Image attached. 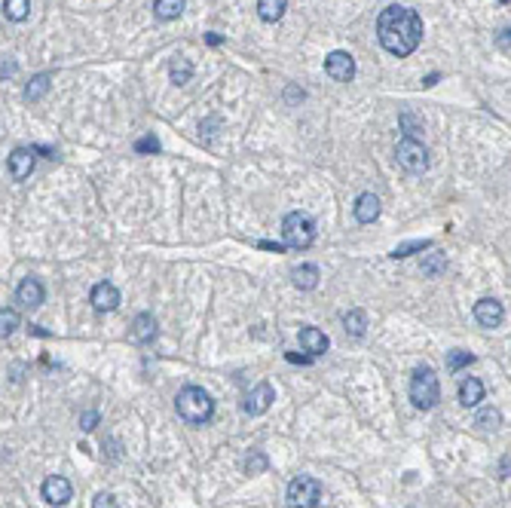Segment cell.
Listing matches in <instances>:
<instances>
[{"label": "cell", "instance_id": "1", "mask_svg": "<svg viewBox=\"0 0 511 508\" xmlns=\"http://www.w3.org/2000/svg\"><path fill=\"white\" fill-rule=\"evenodd\" d=\"M376 40L389 55L407 58L423 40V18L416 16V9L386 6L376 16Z\"/></svg>", "mask_w": 511, "mask_h": 508}, {"label": "cell", "instance_id": "2", "mask_svg": "<svg viewBox=\"0 0 511 508\" xmlns=\"http://www.w3.org/2000/svg\"><path fill=\"white\" fill-rule=\"evenodd\" d=\"M175 411L187 425H206L214 416V398L202 386H184L175 398Z\"/></svg>", "mask_w": 511, "mask_h": 508}, {"label": "cell", "instance_id": "3", "mask_svg": "<svg viewBox=\"0 0 511 508\" xmlns=\"http://www.w3.org/2000/svg\"><path fill=\"white\" fill-rule=\"evenodd\" d=\"M438 398H441V386H438V377L428 364H420L413 374H411V401L413 408L420 411H432Z\"/></svg>", "mask_w": 511, "mask_h": 508}, {"label": "cell", "instance_id": "4", "mask_svg": "<svg viewBox=\"0 0 511 508\" xmlns=\"http://www.w3.org/2000/svg\"><path fill=\"white\" fill-rule=\"evenodd\" d=\"M282 236H285V245L288 248L306 251L315 242V223H312V218L300 215V211H291V215H285V221H282Z\"/></svg>", "mask_w": 511, "mask_h": 508}, {"label": "cell", "instance_id": "5", "mask_svg": "<svg viewBox=\"0 0 511 508\" xmlns=\"http://www.w3.org/2000/svg\"><path fill=\"white\" fill-rule=\"evenodd\" d=\"M285 499H288V508H315L322 502V484L312 475H297L288 484Z\"/></svg>", "mask_w": 511, "mask_h": 508}, {"label": "cell", "instance_id": "6", "mask_svg": "<svg viewBox=\"0 0 511 508\" xmlns=\"http://www.w3.org/2000/svg\"><path fill=\"white\" fill-rule=\"evenodd\" d=\"M395 159L398 166L407 169L411 175H420V171L428 169V150L420 138H401L395 147Z\"/></svg>", "mask_w": 511, "mask_h": 508}, {"label": "cell", "instance_id": "7", "mask_svg": "<svg viewBox=\"0 0 511 508\" xmlns=\"http://www.w3.org/2000/svg\"><path fill=\"white\" fill-rule=\"evenodd\" d=\"M325 74L337 80V83H349L355 77V58L349 53H343V49H337V53L325 58Z\"/></svg>", "mask_w": 511, "mask_h": 508}, {"label": "cell", "instance_id": "8", "mask_svg": "<svg viewBox=\"0 0 511 508\" xmlns=\"http://www.w3.org/2000/svg\"><path fill=\"white\" fill-rule=\"evenodd\" d=\"M40 496L49 502V505H68L70 502V496H74V487H70L68 477H61V475H49L43 487H40Z\"/></svg>", "mask_w": 511, "mask_h": 508}, {"label": "cell", "instance_id": "9", "mask_svg": "<svg viewBox=\"0 0 511 508\" xmlns=\"http://www.w3.org/2000/svg\"><path fill=\"white\" fill-rule=\"evenodd\" d=\"M275 401V392H273V386L270 383H258L254 389L248 392V398H245L242 404V411L248 413V416H260V413H267L270 411V404Z\"/></svg>", "mask_w": 511, "mask_h": 508}, {"label": "cell", "instance_id": "10", "mask_svg": "<svg viewBox=\"0 0 511 508\" xmlns=\"http://www.w3.org/2000/svg\"><path fill=\"white\" fill-rule=\"evenodd\" d=\"M475 319H478L481 328H499L502 319H505V307L499 300H493V297H484V300L475 303Z\"/></svg>", "mask_w": 511, "mask_h": 508}, {"label": "cell", "instance_id": "11", "mask_svg": "<svg viewBox=\"0 0 511 508\" xmlns=\"http://www.w3.org/2000/svg\"><path fill=\"white\" fill-rule=\"evenodd\" d=\"M89 300H92V307H95L98 312H114L120 307V291H117L114 282H98V285L92 288Z\"/></svg>", "mask_w": 511, "mask_h": 508}, {"label": "cell", "instance_id": "12", "mask_svg": "<svg viewBox=\"0 0 511 508\" xmlns=\"http://www.w3.org/2000/svg\"><path fill=\"white\" fill-rule=\"evenodd\" d=\"M34 154L37 150L34 147H16L13 154H9V175H13L16 181H25L31 178V171H34Z\"/></svg>", "mask_w": 511, "mask_h": 508}, {"label": "cell", "instance_id": "13", "mask_svg": "<svg viewBox=\"0 0 511 508\" xmlns=\"http://www.w3.org/2000/svg\"><path fill=\"white\" fill-rule=\"evenodd\" d=\"M16 300L22 303L25 309H37L40 303H43V285H40V279L28 276V279L19 282V288H16Z\"/></svg>", "mask_w": 511, "mask_h": 508}, {"label": "cell", "instance_id": "14", "mask_svg": "<svg viewBox=\"0 0 511 508\" xmlns=\"http://www.w3.org/2000/svg\"><path fill=\"white\" fill-rule=\"evenodd\" d=\"M297 337H300V346L310 355H322V352H328V346H331V340L325 337V331L312 328V324H303Z\"/></svg>", "mask_w": 511, "mask_h": 508}, {"label": "cell", "instance_id": "15", "mask_svg": "<svg viewBox=\"0 0 511 508\" xmlns=\"http://www.w3.org/2000/svg\"><path fill=\"white\" fill-rule=\"evenodd\" d=\"M484 401V383L478 377H465L459 383V404L463 408H481Z\"/></svg>", "mask_w": 511, "mask_h": 508}, {"label": "cell", "instance_id": "16", "mask_svg": "<svg viewBox=\"0 0 511 508\" xmlns=\"http://www.w3.org/2000/svg\"><path fill=\"white\" fill-rule=\"evenodd\" d=\"M157 334H159V324H157V319H153L150 312L135 316V322H132V337H135V343H153L157 340Z\"/></svg>", "mask_w": 511, "mask_h": 508}, {"label": "cell", "instance_id": "17", "mask_svg": "<svg viewBox=\"0 0 511 508\" xmlns=\"http://www.w3.org/2000/svg\"><path fill=\"white\" fill-rule=\"evenodd\" d=\"M355 221L359 223H374L380 218V199L374 196V193H362L359 199H355Z\"/></svg>", "mask_w": 511, "mask_h": 508}, {"label": "cell", "instance_id": "18", "mask_svg": "<svg viewBox=\"0 0 511 508\" xmlns=\"http://www.w3.org/2000/svg\"><path fill=\"white\" fill-rule=\"evenodd\" d=\"M319 267L315 263H303V267H294L291 270V282H294V288H300V291H312L315 285H319Z\"/></svg>", "mask_w": 511, "mask_h": 508}, {"label": "cell", "instance_id": "19", "mask_svg": "<svg viewBox=\"0 0 511 508\" xmlns=\"http://www.w3.org/2000/svg\"><path fill=\"white\" fill-rule=\"evenodd\" d=\"M169 77H172V83L175 86H187L190 83V77H193V65H190V58H184V55H175L169 62Z\"/></svg>", "mask_w": 511, "mask_h": 508}, {"label": "cell", "instance_id": "20", "mask_svg": "<svg viewBox=\"0 0 511 508\" xmlns=\"http://www.w3.org/2000/svg\"><path fill=\"white\" fill-rule=\"evenodd\" d=\"M288 9V0H258V16L263 22H279Z\"/></svg>", "mask_w": 511, "mask_h": 508}, {"label": "cell", "instance_id": "21", "mask_svg": "<svg viewBox=\"0 0 511 508\" xmlns=\"http://www.w3.org/2000/svg\"><path fill=\"white\" fill-rule=\"evenodd\" d=\"M343 328L349 337H364V331H367V316H364V309H349L343 316Z\"/></svg>", "mask_w": 511, "mask_h": 508}, {"label": "cell", "instance_id": "22", "mask_svg": "<svg viewBox=\"0 0 511 508\" xmlns=\"http://www.w3.org/2000/svg\"><path fill=\"white\" fill-rule=\"evenodd\" d=\"M184 13V0H157L153 4V16L162 18V22H172V18H178Z\"/></svg>", "mask_w": 511, "mask_h": 508}, {"label": "cell", "instance_id": "23", "mask_svg": "<svg viewBox=\"0 0 511 508\" xmlns=\"http://www.w3.org/2000/svg\"><path fill=\"white\" fill-rule=\"evenodd\" d=\"M49 83H53V77H49V74L31 77V83L25 86V101H40V98L49 92Z\"/></svg>", "mask_w": 511, "mask_h": 508}, {"label": "cell", "instance_id": "24", "mask_svg": "<svg viewBox=\"0 0 511 508\" xmlns=\"http://www.w3.org/2000/svg\"><path fill=\"white\" fill-rule=\"evenodd\" d=\"M475 425L478 429H484V432H493V429L502 425V413H499L496 408H481L475 413Z\"/></svg>", "mask_w": 511, "mask_h": 508}, {"label": "cell", "instance_id": "25", "mask_svg": "<svg viewBox=\"0 0 511 508\" xmlns=\"http://www.w3.org/2000/svg\"><path fill=\"white\" fill-rule=\"evenodd\" d=\"M398 123H401V129L407 132V138H420V135H423V129H426L423 117H416L413 110H404V114L398 117Z\"/></svg>", "mask_w": 511, "mask_h": 508}, {"label": "cell", "instance_id": "26", "mask_svg": "<svg viewBox=\"0 0 511 508\" xmlns=\"http://www.w3.org/2000/svg\"><path fill=\"white\" fill-rule=\"evenodd\" d=\"M432 248V239H413V242H404V245H398L392 251V258L395 260H404V258H411V254H420V251H428Z\"/></svg>", "mask_w": 511, "mask_h": 508}, {"label": "cell", "instance_id": "27", "mask_svg": "<svg viewBox=\"0 0 511 508\" xmlns=\"http://www.w3.org/2000/svg\"><path fill=\"white\" fill-rule=\"evenodd\" d=\"M28 9H31V0H4V16L9 22H22V18H28Z\"/></svg>", "mask_w": 511, "mask_h": 508}, {"label": "cell", "instance_id": "28", "mask_svg": "<svg viewBox=\"0 0 511 508\" xmlns=\"http://www.w3.org/2000/svg\"><path fill=\"white\" fill-rule=\"evenodd\" d=\"M242 469H245V475H260V472L270 469V460H267V456H263L260 450H251L248 456H245Z\"/></svg>", "mask_w": 511, "mask_h": 508}, {"label": "cell", "instance_id": "29", "mask_svg": "<svg viewBox=\"0 0 511 508\" xmlns=\"http://www.w3.org/2000/svg\"><path fill=\"white\" fill-rule=\"evenodd\" d=\"M19 328V312L16 309H9V307H4L0 309V337H13V331Z\"/></svg>", "mask_w": 511, "mask_h": 508}, {"label": "cell", "instance_id": "30", "mask_svg": "<svg viewBox=\"0 0 511 508\" xmlns=\"http://www.w3.org/2000/svg\"><path fill=\"white\" fill-rule=\"evenodd\" d=\"M444 270H447V254H438V251H435V254H428V258L423 260V272H426V276H432V279L441 276Z\"/></svg>", "mask_w": 511, "mask_h": 508}, {"label": "cell", "instance_id": "31", "mask_svg": "<svg viewBox=\"0 0 511 508\" xmlns=\"http://www.w3.org/2000/svg\"><path fill=\"white\" fill-rule=\"evenodd\" d=\"M475 361V355L472 352H465V349H453V352H447V371H463L465 364H472Z\"/></svg>", "mask_w": 511, "mask_h": 508}, {"label": "cell", "instance_id": "32", "mask_svg": "<svg viewBox=\"0 0 511 508\" xmlns=\"http://www.w3.org/2000/svg\"><path fill=\"white\" fill-rule=\"evenodd\" d=\"M135 150L138 154H159V138L157 135H144L135 141Z\"/></svg>", "mask_w": 511, "mask_h": 508}, {"label": "cell", "instance_id": "33", "mask_svg": "<svg viewBox=\"0 0 511 508\" xmlns=\"http://www.w3.org/2000/svg\"><path fill=\"white\" fill-rule=\"evenodd\" d=\"M92 508H117L114 493H98L95 499H92Z\"/></svg>", "mask_w": 511, "mask_h": 508}, {"label": "cell", "instance_id": "34", "mask_svg": "<svg viewBox=\"0 0 511 508\" xmlns=\"http://www.w3.org/2000/svg\"><path fill=\"white\" fill-rule=\"evenodd\" d=\"M98 420H101V416H98V411H86L83 416H80V425H83L86 432H92V429H95V425H98Z\"/></svg>", "mask_w": 511, "mask_h": 508}, {"label": "cell", "instance_id": "35", "mask_svg": "<svg viewBox=\"0 0 511 508\" xmlns=\"http://www.w3.org/2000/svg\"><path fill=\"white\" fill-rule=\"evenodd\" d=\"M285 359H288L291 364H312V359H315V355H310V352H306V355H297V352H285Z\"/></svg>", "mask_w": 511, "mask_h": 508}, {"label": "cell", "instance_id": "36", "mask_svg": "<svg viewBox=\"0 0 511 508\" xmlns=\"http://www.w3.org/2000/svg\"><path fill=\"white\" fill-rule=\"evenodd\" d=\"M496 43H499V46H502V49H511V28H505V31H502V34H499V37H496Z\"/></svg>", "mask_w": 511, "mask_h": 508}, {"label": "cell", "instance_id": "37", "mask_svg": "<svg viewBox=\"0 0 511 508\" xmlns=\"http://www.w3.org/2000/svg\"><path fill=\"white\" fill-rule=\"evenodd\" d=\"M260 248H267V251H275V254H282L288 245H275V242H260Z\"/></svg>", "mask_w": 511, "mask_h": 508}, {"label": "cell", "instance_id": "38", "mask_svg": "<svg viewBox=\"0 0 511 508\" xmlns=\"http://www.w3.org/2000/svg\"><path fill=\"white\" fill-rule=\"evenodd\" d=\"M13 70H16V65H13V62H4V77H9Z\"/></svg>", "mask_w": 511, "mask_h": 508}, {"label": "cell", "instance_id": "39", "mask_svg": "<svg viewBox=\"0 0 511 508\" xmlns=\"http://www.w3.org/2000/svg\"><path fill=\"white\" fill-rule=\"evenodd\" d=\"M435 83H438V74H432V77H426V80H423V86H435Z\"/></svg>", "mask_w": 511, "mask_h": 508}]
</instances>
